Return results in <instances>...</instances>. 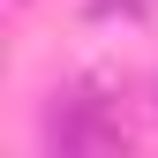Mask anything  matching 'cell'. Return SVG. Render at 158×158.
Masks as SVG:
<instances>
[{"label":"cell","instance_id":"cell-1","mask_svg":"<svg viewBox=\"0 0 158 158\" xmlns=\"http://www.w3.org/2000/svg\"><path fill=\"white\" fill-rule=\"evenodd\" d=\"M45 135H53L60 151H106V143H121V128H113V121H98V106H90V98H68V106H53Z\"/></svg>","mask_w":158,"mask_h":158},{"label":"cell","instance_id":"cell-2","mask_svg":"<svg viewBox=\"0 0 158 158\" xmlns=\"http://www.w3.org/2000/svg\"><path fill=\"white\" fill-rule=\"evenodd\" d=\"M113 8L121 15H151V0H98V15H113Z\"/></svg>","mask_w":158,"mask_h":158}]
</instances>
